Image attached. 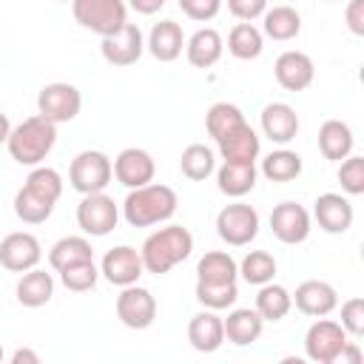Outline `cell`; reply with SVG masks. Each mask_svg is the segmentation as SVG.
I'll return each mask as SVG.
<instances>
[{"instance_id": "obj_40", "label": "cell", "mask_w": 364, "mask_h": 364, "mask_svg": "<svg viewBox=\"0 0 364 364\" xmlns=\"http://www.w3.org/2000/svg\"><path fill=\"white\" fill-rule=\"evenodd\" d=\"M26 188L57 205V199L63 196V176L54 168H34L26 179Z\"/></svg>"}, {"instance_id": "obj_30", "label": "cell", "mask_w": 364, "mask_h": 364, "mask_svg": "<svg viewBox=\"0 0 364 364\" xmlns=\"http://www.w3.org/2000/svg\"><path fill=\"white\" fill-rule=\"evenodd\" d=\"M293 307V299L287 293V287L282 284H259V293H256V313L264 318V321H282Z\"/></svg>"}, {"instance_id": "obj_17", "label": "cell", "mask_w": 364, "mask_h": 364, "mask_svg": "<svg viewBox=\"0 0 364 364\" xmlns=\"http://www.w3.org/2000/svg\"><path fill=\"white\" fill-rule=\"evenodd\" d=\"M273 74L284 91H304L316 77V65L304 51H282L276 57Z\"/></svg>"}, {"instance_id": "obj_10", "label": "cell", "mask_w": 364, "mask_h": 364, "mask_svg": "<svg viewBox=\"0 0 364 364\" xmlns=\"http://www.w3.org/2000/svg\"><path fill=\"white\" fill-rule=\"evenodd\" d=\"M117 318L128 327V330H145L154 324L156 318V299L151 290L139 287V284H128L122 287V293L117 296Z\"/></svg>"}, {"instance_id": "obj_24", "label": "cell", "mask_w": 364, "mask_h": 364, "mask_svg": "<svg viewBox=\"0 0 364 364\" xmlns=\"http://www.w3.org/2000/svg\"><path fill=\"white\" fill-rule=\"evenodd\" d=\"M225 51V40L216 28H199L191 34V40L185 43V54H188V63L193 68H210L219 63Z\"/></svg>"}, {"instance_id": "obj_28", "label": "cell", "mask_w": 364, "mask_h": 364, "mask_svg": "<svg viewBox=\"0 0 364 364\" xmlns=\"http://www.w3.org/2000/svg\"><path fill=\"white\" fill-rule=\"evenodd\" d=\"M51 296H54V279H51V273L31 267V270H26L20 276V282H17V301L23 307H43V304L51 301Z\"/></svg>"}, {"instance_id": "obj_7", "label": "cell", "mask_w": 364, "mask_h": 364, "mask_svg": "<svg viewBox=\"0 0 364 364\" xmlns=\"http://www.w3.org/2000/svg\"><path fill=\"white\" fill-rule=\"evenodd\" d=\"M117 219H119V208L105 191L85 193L77 205V225L88 236H108L117 228Z\"/></svg>"}, {"instance_id": "obj_39", "label": "cell", "mask_w": 364, "mask_h": 364, "mask_svg": "<svg viewBox=\"0 0 364 364\" xmlns=\"http://www.w3.org/2000/svg\"><path fill=\"white\" fill-rule=\"evenodd\" d=\"M196 301L205 304L208 310H225V307H233L236 299H239V287L236 282L230 284H205V282H196Z\"/></svg>"}, {"instance_id": "obj_3", "label": "cell", "mask_w": 364, "mask_h": 364, "mask_svg": "<svg viewBox=\"0 0 364 364\" xmlns=\"http://www.w3.org/2000/svg\"><path fill=\"white\" fill-rule=\"evenodd\" d=\"M54 142H57V125L51 119H46L43 114H34V117L23 119L17 128H11L6 148L17 165L34 168L51 154Z\"/></svg>"}, {"instance_id": "obj_46", "label": "cell", "mask_w": 364, "mask_h": 364, "mask_svg": "<svg viewBox=\"0 0 364 364\" xmlns=\"http://www.w3.org/2000/svg\"><path fill=\"white\" fill-rule=\"evenodd\" d=\"M128 6H131L136 14H156V11L165 6V0H128Z\"/></svg>"}, {"instance_id": "obj_33", "label": "cell", "mask_w": 364, "mask_h": 364, "mask_svg": "<svg viewBox=\"0 0 364 364\" xmlns=\"http://www.w3.org/2000/svg\"><path fill=\"white\" fill-rule=\"evenodd\" d=\"M299 173H301V156L296 151L279 148L262 159V176L270 182H293Z\"/></svg>"}, {"instance_id": "obj_48", "label": "cell", "mask_w": 364, "mask_h": 364, "mask_svg": "<svg viewBox=\"0 0 364 364\" xmlns=\"http://www.w3.org/2000/svg\"><path fill=\"white\" fill-rule=\"evenodd\" d=\"M23 361H28V364H37L40 361V355L34 353V350H14V355H11V364H23Z\"/></svg>"}, {"instance_id": "obj_44", "label": "cell", "mask_w": 364, "mask_h": 364, "mask_svg": "<svg viewBox=\"0 0 364 364\" xmlns=\"http://www.w3.org/2000/svg\"><path fill=\"white\" fill-rule=\"evenodd\" d=\"M267 9V0H228V11L242 20V23H253L256 17H262Z\"/></svg>"}, {"instance_id": "obj_16", "label": "cell", "mask_w": 364, "mask_h": 364, "mask_svg": "<svg viewBox=\"0 0 364 364\" xmlns=\"http://www.w3.org/2000/svg\"><path fill=\"white\" fill-rule=\"evenodd\" d=\"M290 299H293V304H296L304 316H313V318L330 316V313L338 307V293H336V287L327 284V282H321V279H307V282H301Z\"/></svg>"}, {"instance_id": "obj_11", "label": "cell", "mask_w": 364, "mask_h": 364, "mask_svg": "<svg viewBox=\"0 0 364 364\" xmlns=\"http://www.w3.org/2000/svg\"><path fill=\"white\" fill-rule=\"evenodd\" d=\"M100 51H102L105 63H111V65H117V68L134 65V63L142 57V51H145V40H142V31H139V26H134V23H125V26H122L117 34H108V37H102V43H100Z\"/></svg>"}, {"instance_id": "obj_12", "label": "cell", "mask_w": 364, "mask_h": 364, "mask_svg": "<svg viewBox=\"0 0 364 364\" xmlns=\"http://www.w3.org/2000/svg\"><path fill=\"white\" fill-rule=\"evenodd\" d=\"M100 273H102L111 284H117V287L136 284L139 276L145 273V267H142V256H139V250L131 247V245H117V247H111V250L102 256Z\"/></svg>"}, {"instance_id": "obj_6", "label": "cell", "mask_w": 364, "mask_h": 364, "mask_svg": "<svg viewBox=\"0 0 364 364\" xmlns=\"http://www.w3.org/2000/svg\"><path fill=\"white\" fill-rule=\"evenodd\" d=\"M216 233L230 247L250 245L256 239V233H259V213H256V208H250L245 202L225 205L216 213Z\"/></svg>"}, {"instance_id": "obj_50", "label": "cell", "mask_w": 364, "mask_h": 364, "mask_svg": "<svg viewBox=\"0 0 364 364\" xmlns=\"http://www.w3.org/2000/svg\"><path fill=\"white\" fill-rule=\"evenodd\" d=\"M0 361H3V344H0Z\"/></svg>"}, {"instance_id": "obj_31", "label": "cell", "mask_w": 364, "mask_h": 364, "mask_svg": "<svg viewBox=\"0 0 364 364\" xmlns=\"http://www.w3.org/2000/svg\"><path fill=\"white\" fill-rule=\"evenodd\" d=\"M85 259H94V250H91V242L85 236H63L60 242L51 245L48 250V264L60 273L63 267L68 264H77V262H85Z\"/></svg>"}, {"instance_id": "obj_13", "label": "cell", "mask_w": 364, "mask_h": 364, "mask_svg": "<svg viewBox=\"0 0 364 364\" xmlns=\"http://www.w3.org/2000/svg\"><path fill=\"white\" fill-rule=\"evenodd\" d=\"M270 230L284 245H301L310 236V213L299 202H279L270 213Z\"/></svg>"}, {"instance_id": "obj_4", "label": "cell", "mask_w": 364, "mask_h": 364, "mask_svg": "<svg viewBox=\"0 0 364 364\" xmlns=\"http://www.w3.org/2000/svg\"><path fill=\"white\" fill-rule=\"evenodd\" d=\"M71 11L82 28H88L100 37L117 34L128 23L125 0H71Z\"/></svg>"}, {"instance_id": "obj_47", "label": "cell", "mask_w": 364, "mask_h": 364, "mask_svg": "<svg viewBox=\"0 0 364 364\" xmlns=\"http://www.w3.org/2000/svg\"><path fill=\"white\" fill-rule=\"evenodd\" d=\"M336 361H341V364H358V361H361V350H358V344H355V341H347V344L341 347V353H338Z\"/></svg>"}, {"instance_id": "obj_32", "label": "cell", "mask_w": 364, "mask_h": 364, "mask_svg": "<svg viewBox=\"0 0 364 364\" xmlns=\"http://www.w3.org/2000/svg\"><path fill=\"white\" fill-rule=\"evenodd\" d=\"M264 48V34L253 23H236L228 34V51L236 60H256Z\"/></svg>"}, {"instance_id": "obj_25", "label": "cell", "mask_w": 364, "mask_h": 364, "mask_svg": "<svg viewBox=\"0 0 364 364\" xmlns=\"http://www.w3.org/2000/svg\"><path fill=\"white\" fill-rule=\"evenodd\" d=\"M353 131L347 122L341 119H327L321 122L318 128V151L324 159H333V162H341L344 156L353 154Z\"/></svg>"}, {"instance_id": "obj_14", "label": "cell", "mask_w": 364, "mask_h": 364, "mask_svg": "<svg viewBox=\"0 0 364 364\" xmlns=\"http://www.w3.org/2000/svg\"><path fill=\"white\" fill-rule=\"evenodd\" d=\"M40 259H43V247H40L37 236H31L26 230L9 233L0 242V264L11 273H26V270L37 267Z\"/></svg>"}, {"instance_id": "obj_42", "label": "cell", "mask_w": 364, "mask_h": 364, "mask_svg": "<svg viewBox=\"0 0 364 364\" xmlns=\"http://www.w3.org/2000/svg\"><path fill=\"white\" fill-rule=\"evenodd\" d=\"M338 324L344 327L347 336H355L358 338L364 333V299L361 296H353V299H347L341 304V321Z\"/></svg>"}, {"instance_id": "obj_26", "label": "cell", "mask_w": 364, "mask_h": 364, "mask_svg": "<svg viewBox=\"0 0 364 364\" xmlns=\"http://www.w3.org/2000/svg\"><path fill=\"white\" fill-rule=\"evenodd\" d=\"M256 165L253 162H222V168L216 171V185L225 196H245L256 188Z\"/></svg>"}, {"instance_id": "obj_49", "label": "cell", "mask_w": 364, "mask_h": 364, "mask_svg": "<svg viewBox=\"0 0 364 364\" xmlns=\"http://www.w3.org/2000/svg\"><path fill=\"white\" fill-rule=\"evenodd\" d=\"M9 134H11V122H9V117L0 111V142H6Z\"/></svg>"}, {"instance_id": "obj_9", "label": "cell", "mask_w": 364, "mask_h": 364, "mask_svg": "<svg viewBox=\"0 0 364 364\" xmlns=\"http://www.w3.org/2000/svg\"><path fill=\"white\" fill-rule=\"evenodd\" d=\"M344 344H347V333H344V327L338 321H330V318L321 316L307 327L304 353L316 364H333Z\"/></svg>"}, {"instance_id": "obj_18", "label": "cell", "mask_w": 364, "mask_h": 364, "mask_svg": "<svg viewBox=\"0 0 364 364\" xmlns=\"http://www.w3.org/2000/svg\"><path fill=\"white\" fill-rule=\"evenodd\" d=\"M313 216L324 233H344L353 225V205L341 193H321L313 202Z\"/></svg>"}, {"instance_id": "obj_38", "label": "cell", "mask_w": 364, "mask_h": 364, "mask_svg": "<svg viewBox=\"0 0 364 364\" xmlns=\"http://www.w3.org/2000/svg\"><path fill=\"white\" fill-rule=\"evenodd\" d=\"M97 279H100V270H97L94 259H85V262H77V264H68V267L60 270V282H63V287L71 290V293H85V290H91V287L97 284Z\"/></svg>"}, {"instance_id": "obj_51", "label": "cell", "mask_w": 364, "mask_h": 364, "mask_svg": "<svg viewBox=\"0 0 364 364\" xmlns=\"http://www.w3.org/2000/svg\"><path fill=\"white\" fill-rule=\"evenodd\" d=\"M60 3H71V0H60Z\"/></svg>"}, {"instance_id": "obj_20", "label": "cell", "mask_w": 364, "mask_h": 364, "mask_svg": "<svg viewBox=\"0 0 364 364\" xmlns=\"http://www.w3.org/2000/svg\"><path fill=\"white\" fill-rule=\"evenodd\" d=\"M216 145H219V154H222L225 162H256V156L262 151L259 134L247 122H242L233 131H228Z\"/></svg>"}, {"instance_id": "obj_27", "label": "cell", "mask_w": 364, "mask_h": 364, "mask_svg": "<svg viewBox=\"0 0 364 364\" xmlns=\"http://www.w3.org/2000/svg\"><path fill=\"white\" fill-rule=\"evenodd\" d=\"M239 276V264L225 250H210L196 262V282L205 284H230Z\"/></svg>"}, {"instance_id": "obj_43", "label": "cell", "mask_w": 364, "mask_h": 364, "mask_svg": "<svg viewBox=\"0 0 364 364\" xmlns=\"http://www.w3.org/2000/svg\"><path fill=\"white\" fill-rule=\"evenodd\" d=\"M179 9H182L185 17H191L196 23H208L219 14L222 0H179Z\"/></svg>"}, {"instance_id": "obj_19", "label": "cell", "mask_w": 364, "mask_h": 364, "mask_svg": "<svg viewBox=\"0 0 364 364\" xmlns=\"http://www.w3.org/2000/svg\"><path fill=\"white\" fill-rule=\"evenodd\" d=\"M259 122H262V134L276 145H287L299 134V114L287 102L264 105L259 114Z\"/></svg>"}, {"instance_id": "obj_41", "label": "cell", "mask_w": 364, "mask_h": 364, "mask_svg": "<svg viewBox=\"0 0 364 364\" xmlns=\"http://www.w3.org/2000/svg\"><path fill=\"white\" fill-rule=\"evenodd\" d=\"M338 182H341V191L350 196L364 193V156H353V154L344 156L338 165Z\"/></svg>"}, {"instance_id": "obj_35", "label": "cell", "mask_w": 364, "mask_h": 364, "mask_svg": "<svg viewBox=\"0 0 364 364\" xmlns=\"http://www.w3.org/2000/svg\"><path fill=\"white\" fill-rule=\"evenodd\" d=\"M14 213H17V219L26 222V225H43V222L54 213V202L37 196L34 191H28V188L23 185V188L14 193Z\"/></svg>"}, {"instance_id": "obj_8", "label": "cell", "mask_w": 364, "mask_h": 364, "mask_svg": "<svg viewBox=\"0 0 364 364\" xmlns=\"http://www.w3.org/2000/svg\"><path fill=\"white\" fill-rule=\"evenodd\" d=\"M82 108V94L71 82H48L37 94V114L51 119L54 125L71 122Z\"/></svg>"}, {"instance_id": "obj_45", "label": "cell", "mask_w": 364, "mask_h": 364, "mask_svg": "<svg viewBox=\"0 0 364 364\" xmlns=\"http://www.w3.org/2000/svg\"><path fill=\"white\" fill-rule=\"evenodd\" d=\"M344 20L355 37H364V0H350L344 9Z\"/></svg>"}, {"instance_id": "obj_2", "label": "cell", "mask_w": 364, "mask_h": 364, "mask_svg": "<svg viewBox=\"0 0 364 364\" xmlns=\"http://www.w3.org/2000/svg\"><path fill=\"white\" fill-rule=\"evenodd\" d=\"M193 250V236L188 228L182 225H168V228H159L154 230L142 247H139V256H142V267L154 276H165L171 267H176L179 262H185Z\"/></svg>"}, {"instance_id": "obj_22", "label": "cell", "mask_w": 364, "mask_h": 364, "mask_svg": "<svg viewBox=\"0 0 364 364\" xmlns=\"http://www.w3.org/2000/svg\"><path fill=\"white\" fill-rule=\"evenodd\" d=\"M148 51L154 60L159 63H173L179 54H182V46H185V34H182V26L173 23V20H159L151 34H148Z\"/></svg>"}, {"instance_id": "obj_15", "label": "cell", "mask_w": 364, "mask_h": 364, "mask_svg": "<svg viewBox=\"0 0 364 364\" xmlns=\"http://www.w3.org/2000/svg\"><path fill=\"white\" fill-rule=\"evenodd\" d=\"M111 165H114L117 182L125 185L128 191L154 182L156 165H154V156H151L148 151H142V148H125V151H119Z\"/></svg>"}, {"instance_id": "obj_5", "label": "cell", "mask_w": 364, "mask_h": 364, "mask_svg": "<svg viewBox=\"0 0 364 364\" xmlns=\"http://www.w3.org/2000/svg\"><path fill=\"white\" fill-rule=\"evenodd\" d=\"M114 165L102 151H80L68 165V182L77 193H100L111 185Z\"/></svg>"}, {"instance_id": "obj_23", "label": "cell", "mask_w": 364, "mask_h": 364, "mask_svg": "<svg viewBox=\"0 0 364 364\" xmlns=\"http://www.w3.org/2000/svg\"><path fill=\"white\" fill-rule=\"evenodd\" d=\"M222 327H225V338L236 347H247L253 344L259 336H262V327H264V318L256 313V307H236L228 313V318H222Z\"/></svg>"}, {"instance_id": "obj_34", "label": "cell", "mask_w": 364, "mask_h": 364, "mask_svg": "<svg viewBox=\"0 0 364 364\" xmlns=\"http://www.w3.org/2000/svg\"><path fill=\"white\" fill-rule=\"evenodd\" d=\"M179 168H182V176H188L191 182H202L213 173L216 168V159H213V151L202 142H193L182 151L179 156Z\"/></svg>"}, {"instance_id": "obj_36", "label": "cell", "mask_w": 364, "mask_h": 364, "mask_svg": "<svg viewBox=\"0 0 364 364\" xmlns=\"http://www.w3.org/2000/svg\"><path fill=\"white\" fill-rule=\"evenodd\" d=\"M245 122V114L233 105V102H213L210 108H208V114H205V128H208V134L219 142L228 131H233L236 125H242Z\"/></svg>"}, {"instance_id": "obj_52", "label": "cell", "mask_w": 364, "mask_h": 364, "mask_svg": "<svg viewBox=\"0 0 364 364\" xmlns=\"http://www.w3.org/2000/svg\"><path fill=\"white\" fill-rule=\"evenodd\" d=\"M330 3H336V0H330Z\"/></svg>"}, {"instance_id": "obj_1", "label": "cell", "mask_w": 364, "mask_h": 364, "mask_svg": "<svg viewBox=\"0 0 364 364\" xmlns=\"http://www.w3.org/2000/svg\"><path fill=\"white\" fill-rule=\"evenodd\" d=\"M176 191L159 182H148L142 188H131L122 202V216L131 228H151L168 222L176 213Z\"/></svg>"}, {"instance_id": "obj_29", "label": "cell", "mask_w": 364, "mask_h": 364, "mask_svg": "<svg viewBox=\"0 0 364 364\" xmlns=\"http://www.w3.org/2000/svg\"><path fill=\"white\" fill-rule=\"evenodd\" d=\"M262 20H264V26H262L264 34H267L270 40H276V43H287V40L299 37V31H301V17H299V11H296L293 6H273V9H264Z\"/></svg>"}, {"instance_id": "obj_37", "label": "cell", "mask_w": 364, "mask_h": 364, "mask_svg": "<svg viewBox=\"0 0 364 364\" xmlns=\"http://www.w3.org/2000/svg\"><path fill=\"white\" fill-rule=\"evenodd\" d=\"M239 276L247 284H267L276 276V259L267 250H250L242 262H239Z\"/></svg>"}, {"instance_id": "obj_21", "label": "cell", "mask_w": 364, "mask_h": 364, "mask_svg": "<svg viewBox=\"0 0 364 364\" xmlns=\"http://www.w3.org/2000/svg\"><path fill=\"white\" fill-rule=\"evenodd\" d=\"M188 341L199 353H216L225 344V327L222 318L213 310H202L188 321Z\"/></svg>"}]
</instances>
